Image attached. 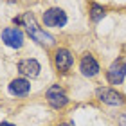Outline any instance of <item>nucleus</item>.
Segmentation results:
<instances>
[{
    "instance_id": "obj_1",
    "label": "nucleus",
    "mask_w": 126,
    "mask_h": 126,
    "mask_svg": "<svg viewBox=\"0 0 126 126\" xmlns=\"http://www.w3.org/2000/svg\"><path fill=\"white\" fill-rule=\"evenodd\" d=\"M24 27L27 29L29 32V36L34 40V42L42 43V45H54V36H50L49 32L42 31L36 24V20H34V16L31 13H25L24 15Z\"/></svg>"
},
{
    "instance_id": "obj_2",
    "label": "nucleus",
    "mask_w": 126,
    "mask_h": 126,
    "mask_svg": "<svg viewBox=\"0 0 126 126\" xmlns=\"http://www.w3.org/2000/svg\"><path fill=\"white\" fill-rule=\"evenodd\" d=\"M43 24L47 27H63L67 24V13L60 7H50L43 13Z\"/></svg>"
},
{
    "instance_id": "obj_3",
    "label": "nucleus",
    "mask_w": 126,
    "mask_h": 126,
    "mask_svg": "<svg viewBox=\"0 0 126 126\" xmlns=\"http://www.w3.org/2000/svg\"><path fill=\"white\" fill-rule=\"evenodd\" d=\"M126 78V61L123 60H115L110 65V68L106 70V79L112 85H121Z\"/></svg>"
},
{
    "instance_id": "obj_4",
    "label": "nucleus",
    "mask_w": 126,
    "mask_h": 126,
    "mask_svg": "<svg viewBox=\"0 0 126 126\" xmlns=\"http://www.w3.org/2000/svg\"><path fill=\"white\" fill-rule=\"evenodd\" d=\"M47 101H49V105L52 108H56V110H60V108L68 105V97H67L65 92H63V88L60 85H52V87L47 90Z\"/></svg>"
},
{
    "instance_id": "obj_5",
    "label": "nucleus",
    "mask_w": 126,
    "mask_h": 126,
    "mask_svg": "<svg viewBox=\"0 0 126 126\" xmlns=\"http://www.w3.org/2000/svg\"><path fill=\"white\" fill-rule=\"evenodd\" d=\"M2 42L13 49H20L24 45V32L18 27H7L2 31Z\"/></svg>"
},
{
    "instance_id": "obj_6",
    "label": "nucleus",
    "mask_w": 126,
    "mask_h": 126,
    "mask_svg": "<svg viewBox=\"0 0 126 126\" xmlns=\"http://www.w3.org/2000/svg\"><path fill=\"white\" fill-rule=\"evenodd\" d=\"M97 97H99V101L106 103L110 106H117V105H123L124 103L123 94H119L113 88H97Z\"/></svg>"
},
{
    "instance_id": "obj_7",
    "label": "nucleus",
    "mask_w": 126,
    "mask_h": 126,
    "mask_svg": "<svg viewBox=\"0 0 126 126\" xmlns=\"http://www.w3.org/2000/svg\"><path fill=\"white\" fill-rule=\"evenodd\" d=\"M40 70H42V67H40L38 60H34V58H25L18 63V72L25 78H36Z\"/></svg>"
},
{
    "instance_id": "obj_8",
    "label": "nucleus",
    "mask_w": 126,
    "mask_h": 126,
    "mask_svg": "<svg viewBox=\"0 0 126 126\" xmlns=\"http://www.w3.org/2000/svg\"><path fill=\"white\" fill-rule=\"evenodd\" d=\"M79 70H81L83 76L94 78V76L99 74V63L95 61V58L92 54H85L81 58V63H79Z\"/></svg>"
},
{
    "instance_id": "obj_9",
    "label": "nucleus",
    "mask_w": 126,
    "mask_h": 126,
    "mask_svg": "<svg viewBox=\"0 0 126 126\" xmlns=\"http://www.w3.org/2000/svg\"><path fill=\"white\" fill-rule=\"evenodd\" d=\"M54 63H56V68L61 72H67L70 70L72 63H74V58L70 54L68 49H58L56 50V56H54Z\"/></svg>"
},
{
    "instance_id": "obj_10",
    "label": "nucleus",
    "mask_w": 126,
    "mask_h": 126,
    "mask_svg": "<svg viewBox=\"0 0 126 126\" xmlns=\"http://www.w3.org/2000/svg\"><path fill=\"white\" fill-rule=\"evenodd\" d=\"M29 90H31V85H29V81H27L25 78H16L9 85V92L13 95H18V97L27 95V94H29Z\"/></svg>"
},
{
    "instance_id": "obj_11",
    "label": "nucleus",
    "mask_w": 126,
    "mask_h": 126,
    "mask_svg": "<svg viewBox=\"0 0 126 126\" xmlns=\"http://www.w3.org/2000/svg\"><path fill=\"white\" fill-rule=\"evenodd\" d=\"M103 16H105V9H103L101 5H97V4H92V7H90V18L94 22H99Z\"/></svg>"
},
{
    "instance_id": "obj_12",
    "label": "nucleus",
    "mask_w": 126,
    "mask_h": 126,
    "mask_svg": "<svg viewBox=\"0 0 126 126\" xmlns=\"http://www.w3.org/2000/svg\"><path fill=\"white\" fill-rule=\"evenodd\" d=\"M119 126H126V113H123V115L119 117Z\"/></svg>"
},
{
    "instance_id": "obj_13",
    "label": "nucleus",
    "mask_w": 126,
    "mask_h": 126,
    "mask_svg": "<svg viewBox=\"0 0 126 126\" xmlns=\"http://www.w3.org/2000/svg\"><path fill=\"white\" fill-rule=\"evenodd\" d=\"M0 126H15V124H11V123H2Z\"/></svg>"
},
{
    "instance_id": "obj_14",
    "label": "nucleus",
    "mask_w": 126,
    "mask_h": 126,
    "mask_svg": "<svg viewBox=\"0 0 126 126\" xmlns=\"http://www.w3.org/2000/svg\"><path fill=\"white\" fill-rule=\"evenodd\" d=\"M60 126H68V124H60Z\"/></svg>"
}]
</instances>
